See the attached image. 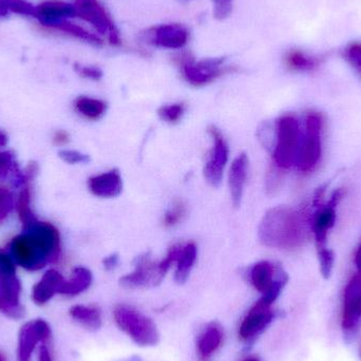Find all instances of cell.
<instances>
[{"label":"cell","instance_id":"1","mask_svg":"<svg viewBox=\"0 0 361 361\" xmlns=\"http://www.w3.org/2000/svg\"><path fill=\"white\" fill-rule=\"evenodd\" d=\"M61 254V235L54 225L37 220L10 243V255L27 271H39Z\"/></svg>","mask_w":361,"mask_h":361},{"label":"cell","instance_id":"2","mask_svg":"<svg viewBox=\"0 0 361 361\" xmlns=\"http://www.w3.org/2000/svg\"><path fill=\"white\" fill-rule=\"evenodd\" d=\"M258 235L261 243L267 247L297 250L307 240L305 216L288 206L271 208L259 225Z\"/></svg>","mask_w":361,"mask_h":361},{"label":"cell","instance_id":"3","mask_svg":"<svg viewBox=\"0 0 361 361\" xmlns=\"http://www.w3.org/2000/svg\"><path fill=\"white\" fill-rule=\"evenodd\" d=\"M114 320L118 328L142 347L158 345L160 341L158 328L147 316L128 305H116Z\"/></svg>","mask_w":361,"mask_h":361},{"label":"cell","instance_id":"4","mask_svg":"<svg viewBox=\"0 0 361 361\" xmlns=\"http://www.w3.org/2000/svg\"><path fill=\"white\" fill-rule=\"evenodd\" d=\"M288 275L281 267L269 261L256 263L250 271V281L262 297L255 305L263 309H271L288 283Z\"/></svg>","mask_w":361,"mask_h":361},{"label":"cell","instance_id":"5","mask_svg":"<svg viewBox=\"0 0 361 361\" xmlns=\"http://www.w3.org/2000/svg\"><path fill=\"white\" fill-rule=\"evenodd\" d=\"M21 286L16 276V263L12 256L0 250V311L18 319L25 314L20 303Z\"/></svg>","mask_w":361,"mask_h":361},{"label":"cell","instance_id":"6","mask_svg":"<svg viewBox=\"0 0 361 361\" xmlns=\"http://www.w3.org/2000/svg\"><path fill=\"white\" fill-rule=\"evenodd\" d=\"M274 162L281 169H288L297 163L301 144L300 126L294 116H283L277 121Z\"/></svg>","mask_w":361,"mask_h":361},{"label":"cell","instance_id":"7","mask_svg":"<svg viewBox=\"0 0 361 361\" xmlns=\"http://www.w3.org/2000/svg\"><path fill=\"white\" fill-rule=\"evenodd\" d=\"M324 121L319 114L311 112L305 120V133L301 137L297 166L301 173H311L317 167L322 152Z\"/></svg>","mask_w":361,"mask_h":361},{"label":"cell","instance_id":"8","mask_svg":"<svg viewBox=\"0 0 361 361\" xmlns=\"http://www.w3.org/2000/svg\"><path fill=\"white\" fill-rule=\"evenodd\" d=\"M164 277L160 262L152 260L147 252L137 257L135 271L121 278L120 283L127 288H152L159 286Z\"/></svg>","mask_w":361,"mask_h":361},{"label":"cell","instance_id":"9","mask_svg":"<svg viewBox=\"0 0 361 361\" xmlns=\"http://www.w3.org/2000/svg\"><path fill=\"white\" fill-rule=\"evenodd\" d=\"M208 133L214 144L204 167V177L212 186L216 187L222 180L223 171L228 161V145L216 126L208 127Z\"/></svg>","mask_w":361,"mask_h":361},{"label":"cell","instance_id":"10","mask_svg":"<svg viewBox=\"0 0 361 361\" xmlns=\"http://www.w3.org/2000/svg\"><path fill=\"white\" fill-rule=\"evenodd\" d=\"M50 337L51 328L46 320H32L23 324L19 331L17 361H31L38 343H47Z\"/></svg>","mask_w":361,"mask_h":361},{"label":"cell","instance_id":"11","mask_svg":"<svg viewBox=\"0 0 361 361\" xmlns=\"http://www.w3.org/2000/svg\"><path fill=\"white\" fill-rule=\"evenodd\" d=\"M361 322V274L354 276L343 294V329L354 332Z\"/></svg>","mask_w":361,"mask_h":361},{"label":"cell","instance_id":"12","mask_svg":"<svg viewBox=\"0 0 361 361\" xmlns=\"http://www.w3.org/2000/svg\"><path fill=\"white\" fill-rule=\"evenodd\" d=\"M345 191L337 189L334 191L330 201L324 207L319 208L313 219V231L315 235L317 250L326 247L328 233L336 222V207L343 199Z\"/></svg>","mask_w":361,"mask_h":361},{"label":"cell","instance_id":"13","mask_svg":"<svg viewBox=\"0 0 361 361\" xmlns=\"http://www.w3.org/2000/svg\"><path fill=\"white\" fill-rule=\"evenodd\" d=\"M223 59H206L197 63H186L183 65V74L189 84L204 86L224 73Z\"/></svg>","mask_w":361,"mask_h":361},{"label":"cell","instance_id":"14","mask_svg":"<svg viewBox=\"0 0 361 361\" xmlns=\"http://www.w3.org/2000/svg\"><path fill=\"white\" fill-rule=\"evenodd\" d=\"M78 6L82 18L95 25L99 32L109 34L112 42H118V35L114 23L97 0H78Z\"/></svg>","mask_w":361,"mask_h":361},{"label":"cell","instance_id":"15","mask_svg":"<svg viewBox=\"0 0 361 361\" xmlns=\"http://www.w3.org/2000/svg\"><path fill=\"white\" fill-rule=\"evenodd\" d=\"M275 314L271 309L252 307L239 328V338L248 341L263 332L273 322Z\"/></svg>","mask_w":361,"mask_h":361},{"label":"cell","instance_id":"16","mask_svg":"<svg viewBox=\"0 0 361 361\" xmlns=\"http://www.w3.org/2000/svg\"><path fill=\"white\" fill-rule=\"evenodd\" d=\"M248 158L245 154H239L229 169L228 184L233 207L239 208L243 197L244 186L247 178Z\"/></svg>","mask_w":361,"mask_h":361},{"label":"cell","instance_id":"17","mask_svg":"<svg viewBox=\"0 0 361 361\" xmlns=\"http://www.w3.org/2000/svg\"><path fill=\"white\" fill-rule=\"evenodd\" d=\"M89 189L93 195L101 197H116L123 191V180L116 169L90 178Z\"/></svg>","mask_w":361,"mask_h":361},{"label":"cell","instance_id":"18","mask_svg":"<svg viewBox=\"0 0 361 361\" xmlns=\"http://www.w3.org/2000/svg\"><path fill=\"white\" fill-rule=\"evenodd\" d=\"M63 281L65 279L63 276L55 269L47 271L42 276V280L37 282L32 290V299L34 302L38 305H46L55 294H59Z\"/></svg>","mask_w":361,"mask_h":361},{"label":"cell","instance_id":"19","mask_svg":"<svg viewBox=\"0 0 361 361\" xmlns=\"http://www.w3.org/2000/svg\"><path fill=\"white\" fill-rule=\"evenodd\" d=\"M152 40L163 48L180 49L188 42V32L178 25H161L154 30Z\"/></svg>","mask_w":361,"mask_h":361},{"label":"cell","instance_id":"20","mask_svg":"<svg viewBox=\"0 0 361 361\" xmlns=\"http://www.w3.org/2000/svg\"><path fill=\"white\" fill-rule=\"evenodd\" d=\"M223 341V331L218 324H210L201 333L197 339V354L201 361H208L221 347Z\"/></svg>","mask_w":361,"mask_h":361},{"label":"cell","instance_id":"21","mask_svg":"<svg viewBox=\"0 0 361 361\" xmlns=\"http://www.w3.org/2000/svg\"><path fill=\"white\" fill-rule=\"evenodd\" d=\"M92 283V274L85 267H76L69 280H65L59 294L76 296L85 292Z\"/></svg>","mask_w":361,"mask_h":361},{"label":"cell","instance_id":"22","mask_svg":"<svg viewBox=\"0 0 361 361\" xmlns=\"http://www.w3.org/2000/svg\"><path fill=\"white\" fill-rule=\"evenodd\" d=\"M197 246L193 242L183 245L182 252L177 261V269H176V281L183 284L188 279L191 269L197 260Z\"/></svg>","mask_w":361,"mask_h":361},{"label":"cell","instance_id":"23","mask_svg":"<svg viewBox=\"0 0 361 361\" xmlns=\"http://www.w3.org/2000/svg\"><path fill=\"white\" fill-rule=\"evenodd\" d=\"M70 315L76 322L90 330H97L102 326V314L97 307L74 305L70 309Z\"/></svg>","mask_w":361,"mask_h":361},{"label":"cell","instance_id":"24","mask_svg":"<svg viewBox=\"0 0 361 361\" xmlns=\"http://www.w3.org/2000/svg\"><path fill=\"white\" fill-rule=\"evenodd\" d=\"M12 173H14L15 186L17 187L20 186V185H25L32 178L29 173H21L18 171L13 152H0V179H6Z\"/></svg>","mask_w":361,"mask_h":361},{"label":"cell","instance_id":"25","mask_svg":"<svg viewBox=\"0 0 361 361\" xmlns=\"http://www.w3.org/2000/svg\"><path fill=\"white\" fill-rule=\"evenodd\" d=\"M107 104L101 99L80 97L75 101V109L89 120H99L107 111Z\"/></svg>","mask_w":361,"mask_h":361},{"label":"cell","instance_id":"26","mask_svg":"<svg viewBox=\"0 0 361 361\" xmlns=\"http://www.w3.org/2000/svg\"><path fill=\"white\" fill-rule=\"evenodd\" d=\"M16 209L18 212L19 219L23 223V227L31 224L35 221V214L32 212L31 208V192H30L29 187L25 186L23 190L19 193L18 199H17Z\"/></svg>","mask_w":361,"mask_h":361},{"label":"cell","instance_id":"27","mask_svg":"<svg viewBox=\"0 0 361 361\" xmlns=\"http://www.w3.org/2000/svg\"><path fill=\"white\" fill-rule=\"evenodd\" d=\"M186 214V206L182 200H177L171 208L167 210L163 219V225L165 227H173L179 224Z\"/></svg>","mask_w":361,"mask_h":361},{"label":"cell","instance_id":"28","mask_svg":"<svg viewBox=\"0 0 361 361\" xmlns=\"http://www.w3.org/2000/svg\"><path fill=\"white\" fill-rule=\"evenodd\" d=\"M185 112L183 104H173V105L163 106L159 109L158 114L161 120L169 124H176L182 118Z\"/></svg>","mask_w":361,"mask_h":361},{"label":"cell","instance_id":"29","mask_svg":"<svg viewBox=\"0 0 361 361\" xmlns=\"http://www.w3.org/2000/svg\"><path fill=\"white\" fill-rule=\"evenodd\" d=\"M318 260H319L320 271L324 278L329 279L332 274L333 267H334L335 256L333 250L328 247L318 250Z\"/></svg>","mask_w":361,"mask_h":361},{"label":"cell","instance_id":"30","mask_svg":"<svg viewBox=\"0 0 361 361\" xmlns=\"http://www.w3.org/2000/svg\"><path fill=\"white\" fill-rule=\"evenodd\" d=\"M286 63L293 70H309L315 65L311 59L298 52L290 53V55L286 57Z\"/></svg>","mask_w":361,"mask_h":361},{"label":"cell","instance_id":"31","mask_svg":"<svg viewBox=\"0 0 361 361\" xmlns=\"http://www.w3.org/2000/svg\"><path fill=\"white\" fill-rule=\"evenodd\" d=\"M15 205L14 197L8 189L0 188V222L10 214Z\"/></svg>","mask_w":361,"mask_h":361},{"label":"cell","instance_id":"32","mask_svg":"<svg viewBox=\"0 0 361 361\" xmlns=\"http://www.w3.org/2000/svg\"><path fill=\"white\" fill-rule=\"evenodd\" d=\"M59 154V158L68 164H82V163H88L90 161L89 156L76 152V150H61Z\"/></svg>","mask_w":361,"mask_h":361},{"label":"cell","instance_id":"33","mask_svg":"<svg viewBox=\"0 0 361 361\" xmlns=\"http://www.w3.org/2000/svg\"><path fill=\"white\" fill-rule=\"evenodd\" d=\"M349 61L361 74V46H355L350 49Z\"/></svg>","mask_w":361,"mask_h":361},{"label":"cell","instance_id":"34","mask_svg":"<svg viewBox=\"0 0 361 361\" xmlns=\"http://www.w3.org/2000/svg\"><path fill=\"white\" fill-rule=\"evenodd\" d=\"M216 14L219 16H225L231 8V0H216Z\"/></svg>","mask_w":361,"mask_h":361},{"label":"cell","instance_id":"35","mask_svg":"<svg viewBox=\"0 0 361 361\" xmlns=\"http://www.w3.org/2000/svg\"><path fill=\"white\" fill-rule=\"evenodd\" d=\"M82 74L85 78H93V80H99L102 78V71L97 68H84L82 69Z\"/></svg>","mask_w":361,"mask_h":361},{"label":"cell","instance_id":"36","mask_svg":"<svg viewBox=\"0 0 361 361\" xmlns=\"http://www.w3.org/2000/svg\"><path fill=\"white\" fill-rule=\"evenodd\" d=\"M38 361H52V354H51L49 348L47 347L46 343H42V347H40Z\"/></svg>","mask_w":361,"mask_h":361},{"label":"cell","instance_id":"37","mask_svg":"<svg viewBox=\"0 0 361 361\" xmlns=\"http://www.w3.org/2000/svg\"><path fill=\"white\" fill-rule=\"evenodd\" d=\"M118 263V255H111V256L107 257V258L104 260V267H105L106 269L108 271H111L114 267H116Z\"/></svg>","mask_w":361,"mask_h":361},{"label":"cell","instance_id":"38","mask_svg":"<svg viewBox=\"0 0 361 361\" xmlns=\"http://www.w3.org/2000/svg\"><path fill=\"white\" fill-rule=\"evenodd\" d=\"M54 141L55 143L61 145V144H66L69 141V137H68L65 131H59V133H56V135H55Z\"/></svg>","mask_w":361,"mask_h":361},{"label":"cell","instance_id":"39","mask_svg":"<svg viewBox=\"0 0 361 361\" xmlns=\"http://www.w3.org/2000/svg\"><path fill=\"white\" fill-rule=\"evenodd\" d=\"M355 264L358 271H360V273L361 274V243L360 245L358 246L357 250H356Z\"/></svg>","mask_w":361,"mask_h":361},{"label":"cell","instance_id":"40","mask_svg":"<svg viewBox=\"0 0 361 361\" xmlns=\"http://www.w3.org/2000/svg\"><path fill=\"white\" fill-rule=\"evenodd\" d=\"M6 141H8V139H6V135H4V133H0V146L6 145Z\"/></svg>","mask_w":361,"mask_h":361},{"label":"cell","instance_id":"41","mask_svg":"<svg viewBox=\"0 0 361 361\" xmlns=\"http://www.w3.org/2000/svg\"><path fill=\"white\" fill-rule=\"evenodd\" d=\"M0 361H8V360H6V355H4V353H1V352H0Z\"/></svg>","mask_w":361,"mask_h":361},{"label":"cell","instance_id":"42","mask_svg":"<svg viewBox=\"0 0 361 361\" xmlns=\"http://www.w3.org/2000/svg\"><path fill=\"white\" fill-rule=\"evenodd\" d=\"M243 361H260V360H259L258 358H256V357H250V358H247V360H245Z\"/></svg>","mask_w":361,"mask_h":361},{"label":"cell","instance_id":"43","mask_svg":"<svg viewBox=\"0 0 361 361\" xmlns=\"http://www.w3.org/2000/svg\"><path fill=\"white\" fill-rule=\"evenodd\" d=\"M360 357H361V350H360Z\"/></svg>","mask_w":361,"mask_h":361}]
</instances>
